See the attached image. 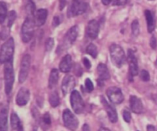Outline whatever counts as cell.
<instances>
[{
    "label": "cell",
    "instance_id": "cell-2",
    "mask_svg": "<svg viewBox=\"0 0 157 131\" xmlns=\"http://www.w3.org/2000/svg\"><path fill=\"white\" fill-rule=\"evenodd\" d=\"M4 81H5V91L7 95L10 94L13 87L15 75H14L12 60L5 63L4 67Z\"/></svg>",
    "mask_w": 157,
    "mask_h": 131
},
{
    "label": "cell",
    "instance_id": "cell-7",
    "mask_svg": "<svg viewBox=\"0 0 157 131\" xmlns=\"http://www.w3.org/2000/svg\"><path fill=\"white\" fill-rule=\"evenodd\" d=\"M71 104L73 108L75 113L80 114L83 113L84 110V102L83 101L82 97L81 96L80 93L77 91H73L71 94Z\"/></svg>",
    "mask_w": 157,
    "mask_h": 131
},
{
    "label": "cell",
    "instance_id": "cell-21",
    "mask_svg": "<svg viewBox=\"0 0 157 131\" xmlns=\"http://www.w3.org/2000/svg\"><path fill=\"white\" fill-rule=\"evenodd\" d=\"M58 79H59V73H58V71L55 68L52 69L48 78V88H55L57 84H58Z\"/></svg>",
    "mask_w": 157,
    "mask_h": 131
},
{
    "label": "cell",
    "instance_id": "cell-40",
    "mask_svg": "<svg viewBox=\"0 0 157 131\" xmlns=\"http://www.w3.org/2000/svg\"><path fill=\"white\" fill-rule=\"evenodd\" d=\"M67 4V0H59V9L60 10H63Z\"/></svg>",
    "mask_w": 157,
    "mask_h": 131
},
{
    "label": "cell",
    "instance_id": "cell-30",
    "mask_svg": "<svg viewBox=\"0 0 157 131\" xmlns=\"http://www.w3.org/2000/svg\"><path fill=\"white\" fill-rule=\"evenodd\" d=\"M16 18V13L15 11H10L8 15V27L11 28Z\"/></svg>",
    "mask_w": 157,
    "mask_h": 131
},
{
    "label": "cell",
    "instance_id": "cell-26",
    "mask_svg": "<svg viewBox=\"0 0 157 131\" xmlns=\"http://www.w3.org/2000/svg\"><path fill=\"white\" fill-rule=\"evenodd\" d=\"M7 16V6L4 2L0 3V22L2 24Z\"/></svg>",
    "mask_w": 157,
    "mask_h": 131
},
{
    "label": "cell",
    "instance_id": "cell-38",
    "mask_svg": "<svg viewBox=\"0 0 157 131\" xmlns=\"http://www.w3.org/2000/svg\"><path fill=\"white\" fill-rule=\"evenodd\" d=\"M61 23V21H60V18L58 16H55L54 17V19H53V22H52V24H53V26L54 27H57V26L58 25Z\"/></svg>",
    "mask_w": 157,
    "mask_h": 131
},
{
    "label": "cell",
    "instance_id": "cell-33",
    "mask_svg": "<svg viewBox=\"0 0 157 131\" xmlns=\"http://www.w3.org/2000/svg\"><path fill=\"white\" fill-rule=\"evenodd\" d=\"M85 89L87 92H91L94 90V84L89 78L85 80Z\"/></svg>",
    "mask_w": 157,
    "mask_h": 131
},
{
    "label": "cell",
    "instance_id": "cell-17",
    "mask_svg": "<svg viewBox=\"0 0 157 131\" xmlns=\"http://www.w3.org/2000/svg\"><path fill=\"white\" fill-rule=\"evenodd\" d=\"M48 17V11L45 9H40L35 12L34 20H35V25L40 27L45 23Z\"/></svg>",
    "mask_w": 157,
    "mask_h": 131
},
{
    "label": "cell",
    "instance_id": "cell-20",
    "mask_svg": "<svg viewBox=\"0 0 157 131\" xmlns=\"http://www.w3.org/2000/svg\"><path fill=\"white\" fill-rule=\"evenodd\" d=\"M72 67V58L70 55H66L61 59L59 64V69L63 73H67L71 70Z\"/></svg>",
    "mask_w": 157,
    "mask_h": 131
},
{
    "label": "cell",
    "instance_id": "cell-8",
    "mask_svg": "<svg viewBox=\"0 0 157 131\" xmlns=\"http://www.w3.org/2000/svg\"><path fill=\"white\" fill-rule=\"evenodd\" d=\"M31 66V56L29 55H25L23 56L21 61V65H20V72L19 77H18V81L19 83L22 84L27 79L28 75H29V70H30Z\"/></svg>",
    "mask_w": 157,
    "mask_h": 131
},
{
    "label": "cell",
    "instance_id": "cell-14",
    "mask_svg": "<svg viewBox=\"0 0 157 131\" xmlns=\"http://www.w3.org/2000/svg\"><path fill=\"white\" fill-rule=\"evenodd\" d=\"M29 98H30V92H29V91L25 87H21L18 91L16 98H15L17 105L20 106V107L26 105L29 102Z\"/></svg>",
    "mask_w": 157,
    "mask_h": 131
},
{
    "label": "cell",
    "instance_id": "cell-35",
    "mask_svg": "<svg viewBox=\"0 0 157 131\" xmlns=\"http://www.w3.org/2000/svg\"><path fill=\"white\" fill-rule=\"evenodd\" d=\"M9 29L10 28L6 27V28H2L1 32V38L2 40H5L8 38L9 35Z\"/></svg>",
    "mask_w": 157,
    "mask_h": 131
},
{
    "label": "cell",
    "instance_id": "cell-43",
    "mask_svg": "<svg viewBox=\"0 0 157 131\" xmlns=\"http://www.w3.org/2000/svg\"><path fill=\"white\" fill-rule=\"evenodd\" d=\"M90 130V128L88 127V125L87 124H84V126H83L82 127V130Z\"/></svg>",
    "mask_w": 157,
    "mask_h": 131
},
{
    "label": "cell",
    "instance_id": "cell-34",
    "mask_svg": "<svg viewBox=\"0 0 157 131\" xmlns=\"http://www.w3.org/2000/svg\"><path fill=\"white\" fill-rule=\"evenodd\" d=\"M123 117H124V120L127 123H130L131 121V114L130 111H128L127 110H124L123 111Z\"/></svg>",
    "mask_w": 157,
    "mask_h": 131
},
{
    "label": "cell",
    "instance_id": "cell-18",
    "mask_svg": "<svg viewBox=\"0 0 157 131\" xmlns=\"http://www.w3.org/2000/svg\"><path fill=\"white\" fill-rule=\"evenodd\" d=\"M8 106L2 105L0 110V130L2 131H6L8 129Z\"/></svg>",
    "mask_w": 157,
    "mask_h": 131
},
{
    "label": "cell",
    "instance_id": "cell-29",
    "mask_svg": "<svg viewBox=\"0 0 157 131\" xmlns=\"http://www.w3.org/2000/svg\"><path fill=\"white\" fill-rule=\"evenodd\" d=\"M131 29L133 35H134V36H138L140 34V25L137 19L133 20L131 25Z\"/></svg>",
    "mask_w": 157,
    "mask_h": 131
},
{
    "label": "cell",
    "instance_id": "cell-6",
    "mask_svg": "<svg viewBox=\"0 0 157 131\" xmlns=\"http://www.w3.org/2000/svg\"><path fill=\"white\" fill-rule=\"evenodd\" d=\"M87 4L83 0H72L67 9V16L75 17L82 15L87 11Z\"/></svg>",
    "mask_w": 157,
    "mask_h": 131
},
{
    "label": "cell",
    "instance_id": "cell-15",
    "mask_svg": "<svg viewBox=\"0 0 157 131\" xmlns=\"http://www.w3.org/2000/svg\"><path fill=\"white\" fill-rule=\"evenodd\" d=\"M101 103H102L104 108L105 109L106 112H107V115H108L109 120L111 121L112 123H116L118 120L117 114V110L113 106L110 105L108 102L105 100V98L101 97Z\"/></svg>",
    "mask_w": 157,
    "mask_h": 131
},
{
    "label": "cell",
    "instance_id": "cell-42",
    "mask_svg": "<svg viewBox=\"0 0 157 131\" xmlns=\"http://www.w3.org/2000/svg\"><path fill=\"white\" fill-rule=\"evenodd\" d=\"M147 130H155V127L152 125H148L147 127Z\"/></svg>",
    "mask_w": 157,
    "mask_h": 131
},
{
    "label": "cell",
    "instance_id": "cell-39",
    "mask_svg": "<svg viewBox=\"0 0 157 131\" xmlns=\"http://www.w3.org/2000/svg\"><path fill=\"white\" fill-rule=\"evenodd\" d=\"M127 2V0H113V5L115 6H122Z\"/></svg>",
    "mask_w": 157,
    "mask_h": 131
},
{
    "label": "cell",
    "instance_id": "cell-31",
    "mask_svg": "<svg viewBox=\"0 0 157 131\" xmlns=\"http://www.w3.org/2000/svg\"><path fill=\"white\" fill-rule=\"evenodd\" d=\"M54 47V39L52 38H48L45 42V50L46 52H50Z\"/></svg>",
    "mask_w": 157,
    "mask_h": 131
},
{
    "label": "cell",
    "instance_id": "cell-23",
    "mask_svg": "<svg viewBox=\"0 0 157 131\" xmlns=\"http://www.w3.org/2000/svg\"><path fill=\"white\" fill-rule=\"evenodd\" d=\"M11 127L14 130H22V124L19 118L15 113H12L11 114Z\"/></svg>",
    "mask_w": 157,
    "mask_h": 131
},
{
    "label": "cell",
    "instance_id": "cell-16",
    "mask_svg": "<svg viewBox=\"0 0 157 131\" xmlns=\"http://www.w3.org/2000/svg\"><path fill=\"white\" fill-rule=\"evenodd\" d=\"M130 106L132 111L135 114H142L144 112V104L140 98L136 96H131L130 99Z\"/></svg>",
    "mask_w": 157,
    "mask_h": 131
},
{
    "label": "cell",
    "instance_id": "cell-1",
    "mask_svg": "<svg viewBox=\"0 0 157 131\" xmlns=\"http://www.w3.org/2000/svg\"><path fill=\"white\" fill-rule=\"evenodd\" d=\"M78 27L77 25L72 26L70 29L67 32V33L65 34V35L63 38L62 41L60 43L59 45H58V48H57V53L58 55L63 53V52H65L66 50H67L68 48H70L72 46V44L75 43V41H76L77 38H78Z\"/></svg>",
    "mask_w": 157,
    "mask_h": 131
},
{
    "label": "cell",
    "instance_id": "cell-10",
    "mask_svg": "<svg viewBox=\"0 0 157 131\" xmlns=\"http://www.w3.org/2000/svg\"><path fill=\"white\" fill-rule=\"evenodd\" d=\"M63 121L67 128L70 130H76L78 127V121L76 117L71 113L70 110L65 109L63 111Z\"/></svg>",
    "mask_w": 157,
    "mask_h": 131
},
{
    "label": "cell",
    "instance_id": "cell-41",
    "mask_svg": "<svg viewBox=\"0 0 157 131\" xmlns=\"http://www.w3.org/2000/svg\"><path fill=\"white\" fill-rule=\"evenodd\" d=\"M101 1H102L103 4L105 5V6H107V5H109L111 2L112 0H101Z\"/></svg>",
    "mask_w": 157,
    "mask_h": 131
},
{
    "label": "cell",
    "instance_id": "cell-24",
    "mask_svg": "<svg viewBox=\"0 0 157 131\" xmlns=\"http://www.w3.org/2000/svg\"><path fill=\"white\" fill-rule=\"evenodd\" d=\"M49 103L52 107H57L60 104L59 95L56 91H54L49 95Z\"/></svg>",
    "mask_w": 157,
    "mask_h": 131
},
{
    "label": "cell",
    "instance_id": "cell-5",
    "mask_svg": "<svg viewBox=\"0 0 157 131\" xmlns=\"http://www.w3.org/2000/svg\"><path fill=\"white\" fill-rule=\"evenodd\" d=\"M110 55L113 65L121 67L125 61V53L124 49L117 44H113L110 47Z\"/></svg>",
    "mask_w": 157,
    "mask_h": 131
},
{
    "label": "cell",
    "instance_id": "cell-27",
    "mask_svg": "<svg viewBox=\"0 0 157 131\" xmlns=\"http://www.w3.org/2000/svg\"><path fill=\"white\" fill-rule=\"evenodd\" d=\"M86 52L88 55H90L92 58H96L97 56H98V48H97L96 45L94 44H90L87 47V49H86Z\"/></svg>",
    "mask_w": 157,
    "mask_h": 131
},
{
    "label": "cell",
    "instance_id": "cell-22",
    "mask_svg": "<svg viewBox=\"0 0 157 131\" xmlns=\"http://www.w3.org/2000/svg\"><path fill=\"white\" fill-rule=\"evenodd\" d=\"M145 16H146V19H147L148 32H150V33H152V32L154 31L155 26H156L154 17H153V13H152L150 10L145 11Z\"/></svg>",
    "mask_w": 157,
    "mask_h": 131
},
{
    "label": "cell",
    "instance_id": "cell-32",
    "mask_svg": "<svg viewBox=\"0 0 157 131\" xmlns=\"http://www.w3.org/2000/svg\"><path fill=\"white\" fill-rule=\"evenodd\" d=\"M140 78L142 81H149L150 80V74H149V72L147 71L146 70H142L141 71L140 74Z\"/></svg>",
    "mask_w": 157,
    "mask_h": 131
},
{
    "label": "cell",
    "instance_id": "cell-13",
    "mask_svg": "<svg viewBox=\"0 0 157 131\" xmlns=\"http://www.w3.org/2000/svg\"><path fill=\"white\" fill-rule=\"evenodd\" d=\"M100 32V24L97 20H90L86 28V33L90 39H95L98 36Z\"/></svg>",
    "mask_w": 157,
    "mask_h": 131
},
{
    "label": "cell",
    "instance_id": "cell-36",
    "mask_svg": "<svg viewBox=\"0 0 157 131\" xmlns=\"http://www.w3.org/2000/svg\"><path fill=\"white\" fill-rule=\"evenodd\" d=\"M150 46H151V48L153 49H155L156 48L157 41H156V38H155V36H153L151 38V39H150Z\"/></svg>",
    "mask_w": 157,
    "mask_h": 131
},
{
    "label": "cell",
    "instance_id": "cell-28",
    "mask_svg": "<svg viewBox=\"0 0 157 131\" xmlns=\"http://www.w3.org/2000/svg\"><path fill=\"white\" fill-rule=\"evenodd\" d=\"M52 121H51V117L48 113H45L43 115L42 118H41V125L42 127L44 129H47L48 127H50Z\"/></svg>",
    "mask_w": 157,
    "mask_h": 131
},
{
    "label": "cell",
    "instance_id": "cell-11",
    "mask_svg": "<svg viewBox=\"0 0 157 131\" xmlns=\"http://www.w3.org/2000/svg\"><path fill=\"white\" fill-rule=\"evenodd\" d=\"M107 95L110 102L115 104H119L124 101V94L121 88L117 87H109L107 90Z\"/></svg>",
    "mask_w": 157,
    "mask_h": 131
},
{
    "label": "cell",
    "instance_id": "cell-12",
    "mask_svg": "<svg viewBox=\"0 0 157 131\" xmlns=\"http://www.w3.org/2000/svg\"><path fill=\"white\" fill-rule=\"evenodd\" d=\"M75 79L72 75H67L63 79L61 83V91L64 96L70 92L73 91L74 87H75Z\"/></svg>",
    "mask_w": 157,
    "mask_h": 131
},
{
    "label": "cell",
    "instance_id": "cell-37",
    "mask_svg": "<svg viewBox=\"0 0 157 131\" xmlns=\"http://www.w3.org/2000/svg\"><path fill=\"white\" fill-rule=\"evenodd\" d=\"M83 63H84V66H85V67L87 69H90V67H91V64H90V61H89L87 58H84V59H83Z\"/></svg>",
    "mask_w": 157,
    "mask_h": 131
},
{
    "label": "cell",
    "instance_id": "cell-19",
    "mask_svg": "<svg viewBox=\"0 0 157 131\" xmlns=\"http://www.w3.org/2000/svg\"><path fill=\"white\" fill-rule=\"evenodd\" d=\"M97 71H98V76H99V80H98L99 83L110 79V72H109L108 68H107V65L105 64L101 63V64H98V67H97Z\"/></svg>",
    "mask_w": 157,
    "mask_h": 131
},
{
    "label": "cell",
    "instance_id": "cell-4",
    "mask_svg": "<svg viewBox=\"0 0 157 131\" xmlns=\"http://www.w3.org/2000/svg\"><path fill=\"white\" fill-rule=\"evenodd\" d=\"M14 51H15V42L13 38H10L1 47V51H0L1 64H5L7 61L13 59Z\"/></svg>",
    "mask_w": 157,
    "mask_h": 131
},
{
    "label": "cell",
    "instance_id": "cell-3",
    "mask_svg": "<svg viewBox=\"0 0 157 131\" xmlns=\"http://www.w3.org/2000/svg\"><path fill=\"white\" fill-rule=\"evenodd\" d=\"M35 20L34 18L30 16L26 17L22 26H21V37L23 42L28 43L31 41L34 35L35 32Z\"/></svg>",
    "mask_w": 157,
    "mask_h": 131
},
{
    "label": "cell",
    "instance_id": "cell-9",
    "mask_svg": "<svg viewBox=\"0 0 157 131\" xmlns=\"http://www.w3.org/2000/svg\"><path fill=\"white\" fill-rule=\"evenodd\" d=\"M127 61L129 63V70H130V81H133V77L136 76L139 72V67H138V62L134 52L131 49L128 50L127 54Z\"/></svg>",
    "mask_w": 157,
    "mask_h": 131
},
{
    "label": "cell",
    "instance_id": "cell-25",
    "mask_svg": "<svg viewBox=\"0 0 157 131\" xmlns=\"http://www.w3.org/2000/svg\"><path fill=\"white\" fill-rule=\"evenodd\" d=\"M25 11L28 14V16L34 18L36 10H35V6L32 0H28L25 6Z\"/></svg>",
    "mask_w": 157,
    "mask_h": 131
}]
</instances>
